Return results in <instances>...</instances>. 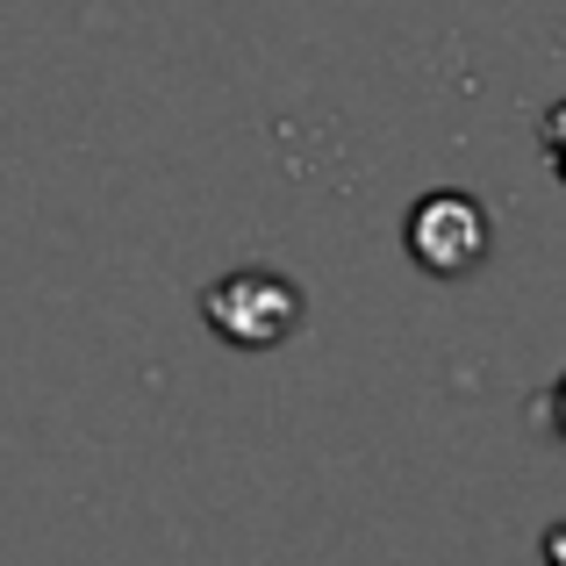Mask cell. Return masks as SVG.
Instances as JSON below:
<instances>
[{
  "label": "cell",
  "mask_w": 566,
  "mask_h": 566,
  "mask_svg": "<svg viewBox=\"0 0 566 566\" xmlns=\"http://www.w3.org/2000/svg\"><path fill=\"white\" fill-rule=\"evenodd\" d=\"M201 308H208V323H216L230 345H280V337L294 331V316H302L294 287L273 280V273H230Z\"/></svg>",
  "instance_id": "1"
},
{
  "label": "cell",
  "mask_w": 566,
  "mask_h": 566,
  "mask_svg": "<svg viewBox=\"0 0 566 566\" xmlns=\"http://www.w3.org/2000/svg\"><path fill=\"white\" fill-rule=\"evenodd\" d=\"M409 251L430 265V273H467L473 259L488 251V222H481V208L467 201V193H430L423 208L409 216Z\"/></svg>",
  "instance_id": "2"
},
{
  "label": "cell",
  "mask_w": 566,
  "mask_h": 566,
  "mask_svg": "<svg viewBox=\"0 0 566 566\" xmlns=\"http://www.w3.org/2000/svg\"><path fill=\"white\" fill-rule=\"evenodd\" d=\"M545 151H553V166L566 172V108L553 115V123H545Z\"/></svg>",
  "instance_id": "3"
}]
</instances>
